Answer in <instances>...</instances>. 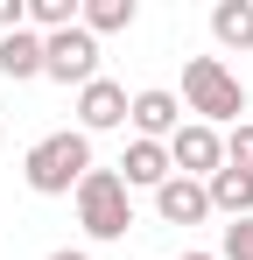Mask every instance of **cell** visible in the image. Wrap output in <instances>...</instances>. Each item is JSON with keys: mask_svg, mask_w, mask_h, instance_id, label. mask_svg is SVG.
Segmentation results:
<instances>
[{"mask_svg": "<svg viewBox=\"0 0 253 260\" xmlns=\"http://www.w3.org/2000/svg\"><path fill=\"white\" fill-rule=\"evenodd\" d=\"M99 169L91 162V134L64 127V134H42L36 148L21 155V183L36 190V197H78V183Z\"/></svg>", "mask_w": 253, "mask_h": 260, "instance_id": "1", "label": "cell"}, {"mask_svg": "<svg viewBox=\"0 0 253 260\" xmlns=\"http://www.w3.org/2000/svg\"><path fill=\"white\" fill-rule=\"evenodd\" d=\"M183 113H197L204 127H218V120L239 127V113H246V85L225 71V56H190V63H183Z\"/></svg>", "mask_w": 253, "mask_h": 260, "instance_id": "2", "label": "cell"}, {"mask_svg": "<svg viewBox=\"0 0 253 260\" xmlns=\"http://www.w3.org/2000/svg\"><path fill=\"white\" fill-rule=\"evenodd\" d=\"M78 225L84 239H126V225H134V190L120 183V169H91L78 183Z\"/></svg>", "mask_w": 253, "mask_h": 260, "instance_id": "3", "label": "cell"}, {"mask_svg": "<svg viewBox=\"0 0 253 260\" xmlns=\"http://www.w3.org/2000/svg\"><path fill=\"white\" fill-rule=\"evenodd\" d=\"M42 78L84 91L99 78V36H91V28H56V36H42Z\"/></svg>", "mask_w": 253, "mask_h": 260, "instance_id": "4", "label": "cell"}, {"mask_svg": "<svg viewBox=\"0 0 253 260\" xmlns=\"http://www.w3.org/2000/svg\"><path fill=\"white\" fill-rule=\"evenodd\" d=\"M169 162H176V176H190V183H211V176L225 169V134L204 127V120H183V127L169 134Z\"/></svg>", "mask_w": 253, "mask_h": 260, "instance_id": "5", "label": "cell"}, {"mask_svg": "<svg viewBox=\"0 0 253 260\" xmlns=\"http://www.w3.org/2000/svg\"><path fill=\"white\" fill-rule=\"evenodd\" d=\"M126 127H134V141H162L169 148V134L183 127V99L162 85H148V91H134V106H126Z\"/></svg>", "mask_w": 253, "mask_h": 260, "instance_id": "6", "label": "cell"}, {"mask_svg": "<svg viewBox=\"0 0 253 260\" xmlns=\"http://www.w3.org/2000/svg\"><path fill=\"white\" fill-rule=\"evenodd\" d=\"M126 85H113V78H91V85L78 91V134H113L126 127Z\"/></svg>", "mask_w": 253, "mask_h": 260, "instance_id": "7", "label": "cell"}, {"mask_svg": "<svg viewBox=\"0 0 253 260\" xmlns=\"http://www.w3.org/2000/svg\"><path fill=\"white\" fill-rule=\"evenodd\" d=\"M169 176H176V162H169L162 141H126V155H120V183L126 190H162Z\"/></svg>", "mask_w": 253, "mask_h": 260, "instance_id": "8", "label": "cell"}, {"mask_svg": "<svg viewBox=\"0 0 253 260\" xmlns=\"http://www.w3.org/2000/svg\"><path fill=\"white\" fill-rule=\"evenodd\" d=\"M155 218H162V225H204V218H211L204 183H190V176H169L162 190H155Z\"/></svg>", "mask_w": 253, "mask_h": 260, "instance_id": "9", "label": "cell"}, {"mask_svg": "<svg viewBox=\"0 0 253 260\" xmlns=\"http://www.w3.org/2000/svg\"><path fill=\"white\" fill-rule=\"evenodd\" d=\"M0 78H14V85L42 78V36H36V28H14V36H0Z\"/></svg>", "mask_w": 253, "mask_h": 260, "instance_id": "10", "label": "cell"}, {"mask_svg": "<svg viewBox=\"0 0 253 260\" xmlns=\"http://www.w3.org/2000/svg\"><path fill=\"white\" fill-rule=\"evenodd\" d=\"M204 197H211V211H225V218H253V176L225 162V169L204 183Z\"/></svg>", "mask_w": 253, "mask_h": 260, "instance_id": "11", "label": "cell"}, {"mask_svg": "<svg viewBox=\"0 0 253 260\" xmlns=\"http://www.w3.org/2000/svg\"><path fill=\"white\" fill-rule=\"evenodd\" d=\"M211 36H218V49H253V0H218Z\"/></svg>", "mask_w": 253, "mask_h": 260, "instance_id": "12", "label": "cell"}, {"mask_svg": "<svg viewBox=\"0 0 253 260\" xmlns=\"http://www.w3.org/2000/svg\"><path fill=\"white\" fill-rule=\"evenodd\" d=\"M134 0H84L78 7V28H91V36H120V28H134Z\"/></svg>", "mask_w": 253, "mask_h": 260, "instance_id": "13", "label": "cell"}, {"mask_svg": "<svg viewBox=\"0 0 253 260\" xmlns=\"http://www.w3.org/2000/svg\"><path fill=\"white\" fill-rule=\"evenodd\" d=\"M78 7H84V0H28V28H36V36L78 28Z\"/></svg>", "mask_w": 253, "mask_h": 260, "instance_id": "14", "label": "cell"}, {"mask_svg": "<svg viewBox=\"0 0 253 260\" xmlns=\"http://www.w3.org/2000/svg\"><path fill=\"white\" fill-rule=\"evenodd\" d=\"M218 260H253V218L218 225Z\"/></svg>", "mask_w": 253, "mask_h": 260, "instance_id": "15", "label": "cell"}, {"mask_svg": "<svg viewBox=\"0 0 253 260\" xmlns=\"http://www.w3.org/2000/svg\"><path fill=\"white\" fill-rule=\"evenodd\" d=\"M225 162H232V169H246V176H253V120H239V127L225 134Z\"/></svg>", "mask_w": 253, "mask_h": 260, "instance_id": "16", "label": "cell"}, {"mask_svg": "<svg viewBox=\"0 0 253 260\" xmlns=\"http://www.w3.org/2000/svg\"><path fill=\"white\" fill-rule=\"evenodd\" d=\"M14 28H28V0H0V36H14Z\"/></svg>", "mask_w": 253, "mask_h": 260, "instance_id": "17", "label": "cell"}, {"mask_svg": "<svg viewBox=\"0 0 253 260\" xmlns=\"http://www.w3.org/2000/svg\"><path fill=\"white\" fill-rule=\"evenodd\" d=\"M49 260H91V253H84V246H56Z\"/></svg>", "mask_w": 253, "mask_h": 260, "instance_id": "18", "label": "cell"}, {"mask_svg": "<svg viewBox=\"0 0 253 260\" xmlns=\"http://www.w3.org/2000/svg\"><path fill=\"white\" fill-rule=\"evenodd\" d=\"M176 260H218V253H176Z\"/></svg>", "mask_w": 253, "mask_h": 260, "instance_id": "19", "label": "cell"}]
</instances>
